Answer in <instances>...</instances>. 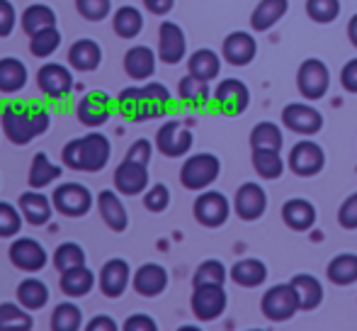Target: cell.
Segmentation results:
<instances>
[{
	"label": "cell",
	"mask_w": 357,
	"mask_h": 331,
	"mask_svg": "<svg viewBox=\"0 0 357 331\" xmlns=\"http://www.w3.org/2000/svg\"><path fill=\"white\" fill-rule=\"evenodd\" d=\"M52 124V112L44 103H8L0 112V127L5 137L15 147H27L37 137H42Z\"/></svg>",
	"instance_id": "6da1fadb"
},
{
	"label": "cell",
	"mask_w": 357,
	"mask_h": 331,
	"mask_svg": "<svg viewBox=\"0 0 357 331\" xmlns=\"http://www.w3.org/2000/svg\"><path fill=\"white\" fill-rule=\"evenodd\" d=\"M173 108V95L163 83H146L124 88L117 95V112L127 122H146V119L163 117Z\"/></svg>",
	"instance_id": "7a4b0ae2"
},
{
	"label": "cell",
	"mask_w": 357,
	"mask_h": 331,
	"mask_svg": "<svg viewBox=\"0 0 357 331\" xmlns=\"http://www.w3.org/2000/svg\"><path fill=\"white\" fill-rule=\"evenodd\" d=\"M109 156H112V144L107 134L98 129H90L85 137L71 139L61 152L63 166L71 170H83V173H100L109 163Z\"/></svg>",
	"instance_id": "3957f363"
},
{
	"label": "cell",
	"mask_w": 357,
	"mask_h": 331,
	"mask_svg": "<svg viewBox=\"0 0 357 331\" xmlns=\"http://www.w3.org/2000/svg\"><path fill=\"white\" fill-rule=\"evenodd\" d=\"M219 173H221L219 156H214V154H209V152H199V154H192V156L183 163V168H180V183H183V188L202 193L209 185H214Z\"/></svg>",
	"instance_id": "277c9868"
},
{
	"label": "cell",
	"mask_w": 357,
	"mask_h": 331,
	"mask_svg": "<svg viewBox=\"0 0 357 331\" xmlns=\"http://www.w3.org/2000/svg\"><path fill=\"white\" fill-rule=\"evenodd\" d=\"M299 309V295L291 283L273 285L270 290H265L260 300V312L268 322H289Z\"/></svg>",
	"instance_id": "5b68a950"
},
{
	"label": "cell",
	"mask_w": 357,
	"mask_h": 331,
	"mask_svg": "<svg viewBox=\"0 0 357 331\" xmlns=\"http://www.w3.org/2000/svg\"><path fill=\"white\" fill-rule=\"evenodd\" d=\"M52 203L59 214L80 219L93 209V193L83 183H61L54 188Z\"/></svg>",
	"instance_id": "8992f818"
},
{
	"label": "cell",
	"mask_w": 357,
	"mask_h": 331,
	"mask_svg": "<svg viewBox=\"0 0 357 331\" xmlns=\"http://www.w3.org/2000/svg\"><path fill=\"white\" fill-rule=\"evenodd\" d=\"M114 112H117V100L105 93V90H90V93H85L80 98L78 108H75L78 122L90 129L102 127Z\"/></svg>",
	"instance_id": "52a82bcc"
},
{
	"label": "cell",
	"mask_w": 357,
	"mask_h": 331,
	"mask_svg": "<svg viewBox=\"0 0 357 331\" xmlns=\"http://www.w3.org/2000/svg\"><path fill=\"white\" fill-rule=\"evenodd\" d=\"M212 105H214L216 112L229 115V117L243 115L250 105L248 85H245L243 81H238V78H224V81L214 88Z\"/></svg>",
	"instance_id": "ba28073f"
},
{
	"label": "cell",
	"mask_w": 357,
	"mask_h": 331,
	"mask_svg": "<svg viewBox=\"0 0 357 331\" xmlns=\"http://www.w3.org/2000/svg\"><path fill=\"white\" fill-rule=\"evenodd\" d=\"M192 144H195L192 129L185 127L180 119H168V122L155 132V149L168 159L188 156Z\"/></svg>",
	"instance_id": "9c48e42d"
},
{
	"label": "cell",
	"mask_w": 357,
	"mask_h": 331,
	"mask_svg": "<svg viewBox=\"0 0 357 331\" xmlns=\"http://www.w3.org/2000/svg\"><path fill=\"white\" fill-rule=\"evenodd\" d=\"M192 212H195V219H197L202 227L216 229V227H221V224H226V219H229L231 203L224 193L207 188L197 195V200H195V205H192Z\"/></svg>",
	"instance_id": "30bf717a"
},
{
	"label": "cell",
	"mask_w": 357,
	"mask_h": 331,
	"mask_svg": "<svg viewBox=\"0 0 357 331\" xmlns=\"http://www.w3.org/2000/svg\"><path fill=\"white\" fill-rule=\"evenodd\" d=\"M8 258L15 268L24 270V273H39L49 263L47 249L42 247V242L32 237H15V242L8 249Z\"/></svg>",
	"instance_id": "8fae6325"
},
{
	"label": "cell",
	"mask_w": 357,
	"mask_h": 331,
	"mask_svg": "<svg viewBox=\"0 0 357 331\" xmlns=\"http://www.w3.org/2000/svg\"><path fill=\"white\" fill-rule=\"evenodd\" d=\"M296 88L306 100H321L331 88V71L321 59H306L296 71Z\"/></svg>",
	"instance_id": "7c38bea8"
},
{
	"label": "cell",
	"mask_w": 357,
	"mask_h": 331,
	"mask_svg": "<svg viewBox=\"0 0 357 331\" xmlns=\"http://www.w3.org/2000/svg\"><path fill=\"white\" fill-rule=\"evenodd\" d=\"M192 314L199 322H214L226 312L229 304V295H226L224 285H197L192 290Z\"/></svg>",
	"instance_id": "4fadbf2b"
},
{
	"label": "cell",
	"mask_w": 357,
	"mask_h": 331,
	"mask_svg": "<svg viewBox=\"0 0 357 331\" xmlns=\"http://www.w3.org/2000/svg\"><path fill=\"white\" fill-rule=\"evenodd\" d=\"M287 166L294 175L299 178H311V175H319L326 166V154L324 149L316 142H296L289 152V159H287Z\"/></svg>",
	"instance_id": "5bb4252c"
},
{
	"label": "cell",
	"mask_w": 357,
	"mask_h": 331,
	"mask_svg": "<svg viewBox=\"0 0 357 331\" xmlns=\"http://www.w3.org/2000/svg\"><path fill=\"white\" fill-rule=\"evenodd\" d=\"M37 88L47 95L49 100H63L73 90V73L63 64L49 61L37 71Z\"/></svg>",
	"instance_id": "9a60e30c"
},
{
	"label": "cell",
	"mask_w": 357,
	"mask_h": 331,
	"mask_svg": "<svg viewBox=\"0 0 357 331\" xmlns=\"http://www.w3.org/2000/svg\"><path fill=\"white\" fill-rule=\"evenodd\" d=\"M129 283H132V268L124 258H109L98 273V288L105 297L117 300L127 293Z\"/></svg>",
	"instance_id": "2e32d148"
},
{
	"label": "cell",
	"mask_w": 357,
	"mask_h": 331,
	"mask_svg": "<svg viewBox=\"0 0 357 331\" xmlns=\"http://www.w3.org/2000/svg\"><path fill=\"white\" fill-rule=\"evenodd\" d=\"M282 124L291 129L294 134H304V137H314L324 127V115L316 108L306 103H289L282 110Z\"/></svg>",
	"instance_id": "e0dca14e"
},
{
	"label": "cell",
	"mask_w": 357,
	"mask_h": 331,
	"mask_svg": "<svg viewBox=\"0 0 357 331\" xmlns=\"http://www.w3.org/2000/svg\"><path fill=\"white\" fill-rule=\"evenodd\" d=\"M185 54H188V39H185L183 27L165 20L158 27V59L168 66H175L183 61Z\"/></svg>",
	"instance_id": "ac0fdd59"
},
{
	"label": "cell",
	"mask_w": 357,
	"mask_h": 331,
	"mask_svg": "<svg viewBox=\"0 0 357 331\" xmlns=\"http://www.w3.org/2000/svg\"><path fill=\"white\" fill-rule=\"evenodd\" d=\"M234 209L238 219L243 222H255L265 214L268 209V195H265L263 185L258 183H243L234 195Z\"/></svg>",
	"instance_id": "d6986e66"
},
{
	"label": "cell",
	"mask_w": 357,
	"mask_h": 331,
	"mask_svg": "<svg viewBox=\"0 0 357 331\" xmlns=\"http://www.w3.org/2000/svg\"><path fill=\"white\" fill-rule=\"evenodd\" d=\"M149 166L146 163H137L124 159L122 163L114 168V190L119 195H127V198H134V195H142L149 188Z\"/></svg>",
	"instance_id": "ffe728a7"
},
{
	"label": "cell",
	"mask_w": 357,
	"mask_h": 331,
	"mask_svg": "<svg viewBox=\"0 0 357 331\" xmlns=\"http://www.w3.org/2000/svg\"><path fill=\"white\" fill-rule=\"evenodd\" d=\"M95 205H98V212L102 217V222L107 224V229H112L114 234L127 232L129 212L117 190H100L98 198H95Z\"/></svg>",
	"instance_id": "44dd1931"
},
{
	"label": "cell",
	"mask_w": 357,
	"mask_h": 331,
	"mask_svg": "<svg viewBox=\"0 0 357 331\" xmlns=\"http://www.w3.org/2000/svg\"><path fill=\"white\" fill-rule=\"evenodd\" d=\"M255 54H258V42H255V37L250 32L236 29V32H231L229 37L224 39V44H221V57H224V61H229L231 66H248L255 59Z\"/></svg>",
	"instance_id": "7402d4cb"
},
{
	"label": "cell",
	"mask_w": 357,
	"mask_h": 331,
	"mask_svg": "<svg viewBox=\"0 0 357 331\" xmlns=\"http://www.w3.org/2000/svg\"><path fill=\"white\" fill-rule=\"evenodd\" d=\"M17 207L24 217V224H32V227H44L49 224L54 214V203L49 195H44L42 190H27V193L20 195Z\"/></svg>",
	"instance_id": "603a6c76"
},
{
	"label": "cell",
	"mask_w": 357,
	"mask_h": 331,
	"mask_svg": "<svg viewBox=\"0 0 357 331\" xmlns=\"http://www.w3.org/2000/svg\"><path fill=\"white\" fill-rule=\"evenodd\" d=\"M132 288L137 290L142 297H158L168 288V270L160 263H144L134 270L132 275Z\"/></svg>",
	"instance_id": "cb8c5ba5"
},
{
	"label": "cell",
	"mask_w": 357,
	"mask_h": 331,
	"mask_svg": "<svg viewBox=\"0 0 357 331\" xmlns=\"http://www.w3.org/2000/svg\"><path fill=\"white\" fill-rule=\"evenodd\" d=\"M68 64H71V68L83 73L98 71L100 64H102V47L88 37L75 39L71 49H68Z\"/></svg>",
	"instance_id": "d4e9b609"
},
{
	"label": "cell",
	"mask_w": 357,
	"mask_h": 331,
	"mask_svg": "<svg viewBox=\"0 0 357 331\" xmlns=\"http://www.w3.org/2000/svg\"><path fill=\"white\" fill-rule=\"evenodd\" d=\"M155 59H158V54L153 49L139 44L124 54V71L132 81H149L155 73Z\"/></svg>",
	"instance_id": "484cf974"
},
{
	"label": "cell",
	"mask_w": 357,
	"mask_h": 331,
	"mask_svg": "<svg viewBox=\"0 0 357 331\" xmlns=\"http://www.w3.org/2000/svg\"><path fill=\"white\" fill-rule=\"evenodd\" d=\"M95 285H98V275H95L88 265L71 268V270H66V273H61V278H59V288H61V293L71 300H78V297L90 295Z\"/></svg>",
	"instance_id": "4316f807"
},
{
	"label": "cell",
	"mask_w": 357,
	"mask_h": 331,
	"mask_svg": "<svg viewBox=\"0 0 357 331\" xmlns=\"http://www.w3.org/2000/svg\"><path fill=\"white\" fill-rule=\"evenodd\" d=\"M282 222L291 232H309L316 224V207L304 198H291L282 205Z\"/></svg>",
	"instance_id": "83f0119b"
},
{
	"label": "cell",
	"mask_w": 357,
	"mask_h": 331,
	"mask_svg": "<svg viewBox=\"0 0 357 331\" xmlns=\"http://www.w3.org/2000/svg\"><path fill=\"white\" fill-rule=\"evenodd\" d=\"M29 81V71L22 59L17 57H3L0 59V93L15 95L24 90Z\"/></svg>",
	"instance_id": "f1b7e54d"
},
{
	"label": "cell",
	"mask_w": 357,
	"mask_h": 331,
	"mask_svg": "<svg viewBox=\"0 0 357 331\" xmlns=\"http://www.w3.org/2000/svg\"><path fill=\"white\" fill-rule=\"evenodd\" d=\"M287 10H289V0H260L250 15V27L255 32H268L284 17Z\"/></svg>",
	"instance_id": "f546056e"
},
{
	"label": "cell",
	"mask_w": 357,
	"mask_h": 331,
	"mask_svg": "<svg viewBox=\"0 0 357 331\" xmlns=\"http://www.w3.org/2000/svg\"><path fill=\"white\" fill-rule=\"evenodd\" d=\"M229 275L241 288H258V285H263L268 280V265L260 258H243L231 265Z\"/></svg>",
	"instance_id": "4dcf8cb0"
},
{
	"label": "cell",
	"mask_w": 357,
	"mask_h": 331,
	"mask_svg": "<svg viewBox=\"0 0 357 331\" xmlns=\"http://www.w3.org/2000/svg\"><path fill=\"white\" fill-rule=\"evenodd\" d=\"M289 283L294 285L296 295H299V307L304 309V312H311V309H316L324 302V285H321V280L316 278V275L296 273Z\"/></svg>",
	"instance_id": "1f68e13d"
},
{
	"label": "cell",
	"mask_w": 357,
	"mask_h": 331,
	"mask_svg": "<svg viewBox=\"0 0 357 331\" xmlns=\"http://www.w3.org/2000/svg\"><path fill=\"white\" fill-rule=\"evenodd\" d=\"M61 173H63L61 166L54 163L44 152H37V154H34V159H32V166H29V175H27L29 188L44 190L47 185L56 183V180L61 178Z\"/></svg>",
	"instance_id": "d6a6232c"
},
{
	"label": "cell",
	"mask_w": 357,
	"mask_h": 331,
	"mask_svg": "<svg viewBox=\"0 0 357 331\" xmlns=\"http://www.w3.org/2000/svg\"><path fill=\"white\" fill-rule=\"evenodd\" d=\"M15 297L22 307H27L29 312H39V309L47 307L49 302V288L44 280L39 278H24L22 283L15 290Z\"/></svg>",
	"instance_id": "836d02e7"
},
{
	"label": "cell",
	"mask_w": 357,
	"mask_h": 331,
	"mask_svg": "<svg viewBox=\"0 0 357 331\" xmlns=\"http://www.w3.org/2000/svg\"><path fill=\"white\" fill-rule=\"evenodd\" d=\"M221 71V59L214 49H197L188 61V73H192L195 78L204 83H212L214 78H219Z\"/></svg>",
	"instance_id": "e575fe53"
},
{
	"label": "cell",
	"mask_w": 357,
	"mask_h": 331,
	"mask_svg": "<svg viewBox=\"0 0 357 331\" xmlns=\"http://www.w3.org/2000/svg\"><path fill=\"white\" fill-rule=\"evenodd\" d=\"M112 29L119 39H134L144 29V15L134 5H122L112 15Z\"/></svg>",
	"instance_id": "d590c367"
},
{
	"label": "cell",
	"mask_w": 357,
	"mask_h": 331,
	"mask_svg": "<svg viewBox=\"0 0 357 331\" xmlns=\"http://www.w3.org/2000/svg\"><path fill=\"white\" fill-rule=\"evenodd\" d=\"M178 98L183 105H188V108H204V105L212 100V93H209V83L199 81V78H195L192 73H188V76L180 78L178 83Z\"/></svg>",
	"instance_id": "8d00e7d4"
},
{
	"label": "cell",
	"mask_w": 357,
	"mask_h": 331,
	"mask_svg": "<svg viewBox=\"0 0 357 331\" xmlns=\"http://www.w3.org/2000/svg\"><path fill=\"white\" fill-rule=\"evenodd\" d=\"M56 24V13L44 3H32L29 8H24L22 17H20V27L27 37L37 34L44 27H54Z\"/></svg>",
	"instance_id": "74e56055"
},
{
	"label": "cell",
	"mask_w": 357,
	"mask_h": 331,
	"mask_svg": "<svg viewBox=\"0 0 357 331\" xmlns=\"http://www.w3.org/2000/svg\"><path fill=\"white\" fill-rule=\"evenodd\" d=\"M34 317L20 302H0V331H29Z\"/></svg>",
	"instance_id": "f35d334b"
},
{
	"label": "cell",
	"mask_w": 357,
	"mask_h": 331,
	"mask_svg": "<svg viewBox=\"0 0 357 331\" xmlns=\"http://www.w3.org/2000/svg\"><path fill=\"white\" fill-rule=\"evenodd\" d=\"M326 275L333 285H353L357 283V253H338L335 258H331Z\"/></svg>",
	"instance_id": "ab89813d"
},
{
	"label": "cell",
	"mask_w": 357,
	"mask_h": 331,
	"mask_svg": "<svg viewBox=\"0 0 357 331\" xmlns=\"http://www.w3.org/2000/svg\"><path fill=\"white\" fill-rule=\"evenodd\" d=\"M250 161H253L255 173L265 180H275L284 173V161L280 156V152H275V149H253Z\"/></svg>",
	"instance_id": "60d3db41"
},
{
	"label": "cell",
	"mask_w": 357,
	"mask_h": 331,
	"mask_svg": "<svg viewBox=\"0 0 357 331\" xmlns=\"http://www.w3.org/2000/svg\"><path fill=\"white\" fill-rule=\"evenodd\" d=\"M52 331H80L83 324V312L75 302H59L52 312Z\"/></svg>",
	"instance_id": "b9f144b4"
},
{
	"label": "cell",
	"mask_w": 357,
	"mask_h": 331,
	"mask_svg": "<svg viewBox=\"0 0 357 331\" xmlns=\"http://www.w3.org/2000/svg\"><path fill=\"white\" fill-rule=\"evenodd\" d=\"M61 29L54 24V27H44L37 34L29 37V54L37 59H49L59 47H61Z\"/></svg>",
	"instance_id": "7bdbcfd3"
},
{
	"label": "cell",
	"mask_w": 357,
	"mask_h": 331,
	"mask_svg": "<svg viewBox=\"0 0 357 331\" xmlns=\"http://www.w3.org/2000/svg\"><path fill=\"white\" fill-rule=\"evenodd\" d=\"M282 129L275 122H258L250 132V147L253 149H275L280 152L282 149Z\"/></svg>",
	"instance_id": "ee69618b"
},
{
	"label": "cell",
	"mask_w": 357,
	"mask_h": 331,
	"mask_svg": "<svg viewBox=\"0 0 357 331\" xmlns=\"http://www.w3.org/2000/svg\"><path fill=\"white\" fill-rule=\"evenodd\" d=\"M78 265H85V251L80 244L75 242H63L59 244L56 251H54V268L59 273H66L71 268H78Z\"/></svg>",
	"instance_id": "f6af8a7d"
},
{
	"label": "cell",
	"mask_w": 357,
	"mask_h": 331,
	"mask_svg": "<svg viewBox=\"0 0 357 331\" xmlns=\"http://www.w3.org/2000/svg\"><path fill=\"white\" fill-rule=\"evenodd\" d=\"M226 275H229L226 265L216 258H209V260H204V263H199V268L195 270L192 285L195 288H197V285H224Z\"/></svg>",
	"instance_id": "bcb514c9"
},
{
	"label": "cell",
	"mask_w": 357,
	"mask_h": 331,
	"mask_svg": "<svg viewBox=\"0 0 357 331\" xmlns=\"http://www.w3.org/2000/svg\"><path fill=\"white\" fill-rule=\"evenodd\" d=\"M24 224V217L17 205L0 203V239H15Z\"/></svg>",
	"instance_id": "7dc6e473"
},
{
	"label": "cell",
	"mask_w": 357,
	"mask_h": 331,
	"mask_svg": "<svg viewBox=\"0 0 357 331\" xmlns=\"http://www.w3.org/2000/svg\"><path fill=\"white\" fill-rule=\"evenodd\" d=\"M306 15L314 22L328 24L340 15V0H306Z\"/></svg>",
	"instance_id": "c3c4849f"
},
{
	"label": "cell",
	"mask_w": 357,
	"mask_h": 331,
	"mask_svg": "<svg viewBox=\"0 0 357 331\" xmlns=\"http://www.w3.org/2000/svg\"><path fill=\"white\" fill-rule=\"evenodd\" d=\"M75 10L88 22H102L112 15V0H75Z\"/></svg>",
	"instance_id": "681fc988"
},
{
	"label": "cell",
	"mask_w": 357,
	"mask_h": 331,
	"mask_svg": "<svg viewBox=\"0 0 357 331\" xmlns=\"http://www.w3.org/2000/svg\"><path fill=\"white\" fill-rule=\"evenodd\" d=\"M168 205H170L168 185H165V183H155V185H151V188H146L144 207L149 209V212L160 214V212H165V209H168Z\"/></svg>",
	"instance_id": "f907efd6"
},
{
	"label": "cell",
	"mask_w": 357,
	"mask_h": 331,
	"mask_svg": "<svg viewBox=\"0 0 357 331\" xmlns=\"http://www.w3.org/2000/svg\"><path fill=\"white\" fill-rule=\"evenodd\" d=\"M338 224L343 229H348V232L357 229V190H355L353 195H348V198L343 200V205H340Z\"/></svg>",
	"instance_id": "816d5d0a"
},
{
	"label": "cell",
	"mask_w": 357,
	"mask_h": 331,
	"mask_svg": "<svg viewBox=\"0 0 357 331\" xmlns=\"http://www.w3.org/2000/svg\"><path fill=\"white\" fill-rule=\"evenodd\" d=\"M17 24V13H15V5L10 0H0V39L10 37Z\"/></svg>",
	"instance_id": "f5cc1de1"
},
{
	"label": "cell",
	"mask_w": 357,
	"mask_h": 331,
	"mask_svg": "<svg viewBox=\"0 0 357 331\" xmlns=\"http://www.w3.org/2000/svg\"><path fill=\"white\" fill-rule=\"evenodd\" d=\"M153 147H155V144H151L149 139H137V142H134L132 147H129V152H127V156H124V159L149 166L151 163V156H153Z\"/></svg>",
	"instance_id": "db71d44e"
},
{
	"label": "cell",
	"mask_w": 357,
	"mask_h": 331,
	"mask_svg": "<svg viewBox=\"0 0 357 331\" xmlns=\"http://www.w3.org/2000/svg\"><path fill=\"white\" fill-rule=\"evenodd\" d=\"M124 331H155L158 329V324H155V319L151 317V314H129L127 319H124L122 324Z\"/></svg>",
	"instance_id": "11a10c76"
},
{
	"label": "cell",
	"mask_w": 357,
	"mask_h": 331,
	"mask_svg": "<svg viewBox=\"0 0 357 331\" xmlns=\"http://www.w3.org/2000/svg\"><path fill=\"white\" fill-rule=\"evenodd\" d=\"M340 85H343L348 93H357V57L350 59L343 66V71H340Z\"/></svg>",
	"instance_id": "9f6ffc18"
},
{
	"label": "cell",
	"mask_w": 357,
	"mask_h": 331,
	"mask_svg": "<svg viewBox=\"0 0 357 331\" xmlns=\"http://www.w3.org/2000/svg\"><path fill=\"white\" fill-rule=\"evenodd\" d=\"M85 329H88V331H117L119 324L114 322L109 314H95V317L85 324Z\"/></svg>",
	"instance_id": "6f0895ef"
},
{
	"label": "cell",
	"mask_w": 357,
	"mask_h": 331,
	"mask_svg": "<svg viewBox=\"0 0 357 331\" xmlns=\"http://www.w3.org/2000/svg\"><path fill=\"white\" fill-rule=\"evenodd\" d=\"M175 0H144V8L151 15H168L173 10Z\"/></svg>",
	"instance_id": "680465c9"
},
{
	"label": "cell",
	"mask_w": 357,
	"mask_h": 331,
	"mask_svg": "<svg viewBox=\"0 0 357 331\" xmlns=\"http://www.w3.org/2000/svg\"><path fill=\"white\" fill-rule=\"evenodd\" d=\"M348 39H350V44L357 49V13L350 17V22H348Z\"/></svg>",
	"instance_id": "91938a15"
},
{
	"label": "cell",
	"mask_w": 357,
	"mask_h": 331,
	"mask_svg": "<svg viewBox=\"0 0 357 331\" xmlns=\"http://www.w3.org/2000/svg\"><path fill=\"white\" fill-rule=\"evenodd\" d=\"M0 129H3V127H0Z\"/></svg>",
	"instance_id": "94428289"
}]
</instances>
